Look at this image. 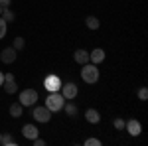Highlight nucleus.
Returning a JSON list of instances; mask_svg holds the SVG:
<instances>
[{
    "label": "nucleus",
    "instance_id": "obj_1",
    "mask_svg": "<svg viewBox=\"0 0 148 146\" xmlns=\"http://www.w3.org/2000/svg\"><path fill=\"white\" fill-rule=\"evenodd\" d=\"M81 79L85 81V83H89V85H93V83H97L99 81V69H97V65L95 63H83V69H81Z\"/></svg>",
    "mask_w": 148,
    "mask_h": 146
},
{
    "label": "nucleus",
    "instance_id": "obj_2",
    "mask_svg": "<svg viewBox=\"0 0 148 146\" xmlns=\"http://www.w3.org/2000/svg\"><path fill=\"white\" fill-rule=\"evenodd\" d=\"M63 105H65V97L59 93V91H53V93H49L46 99V107L49 109L51 112H57L63 109Z\"/></svg>",
    "mask_w": 148,
    "mask_h": 146
},
{
    "label": "nucleus",
    "instance_id": "obj_3",
    "mask_svg": "<svg viewBox=\"0 0 148 146\" xmlns=\"http://www.w3.org/2000/svg\"><path fill=\"white\" fill-rule=\"evenodd\" d=\"M36 101H38V91L26 89V91L20 93V103H22V107H34Z\"/></svg>",
    "mask_w": 148,
    "mask_h": 146
},
{
    "label": "nucleus",
    "instance_id": "obj_4",
    "mask_svg": "<svg viewBox=\"0 0 148 146\" xmlns=\"http://www.w3.org/2000/svg\"><path fill=\"white\" fill-rule=\"evenodd\" d=\"M77 93H79V89L75 83H61V95L65 97V101H73L77 97Z\"/></svg>",
    "mask_w": 148,
    "mask_h": 146
},
{
    "label": "nucleus",
    "instance_id": "obj_5",
    "mask_svg": "<svg viewBox=\"0 0 148 146\" xmlns=\"http://www.w3.org/2000/svg\"><path fill=\"white\" fill-rule=\"evenodd\" d=\"M34 119L38 123H49L51 119V111L47 107H36L34 109Z\"/></svg>",
    "mask_w": 148,
    "mask_h": 146
},
{
    "label": "nucleus",
    "instance_id": "obj_6",
    "mask_svg": "<svg viewBox=\"0 0 148 146\" xmlns=\"http://www.w3.org/2000/svg\"><path fill=\"white\" fill-rule=\"evenodd\" d=\"M2 87H4V91H6L8 95L16 93V91H18V85H16V77H14L12 73H6V75H4V83H2Z\"/></svg>",
    "mask_w": 148,
    "mask_h": 146
},
{
    "label": "nucleus",
    "instance_id": "obj_7",
    "mask_svg": "<svg viewBox=\"0 0 148 146\" xmlns=\"http://www.w3.org/2000/svg\"><path fill=\"white\" fill-rule=\"evenodd\" d=\"M44 85H46V89L49 91V93H53V91L61 89V79L57 77V75H47L46 81H44Z\"/></svg>",
    "mask_w": 148,
    "mask_h": 146
},
{
    "label": "nucleus",
    "instance_id": "obj_8",
    "mask_svg": "<svg viewBox=\"0 0 148 146\" xmlns=\"http://www.w3.org/2000/svg\"><path fill=\"white\" fill-rule=\"evenodd\" d=\"M16 57H18V51H16L14 47H4L2 53H0V59H2L4 63H14Z\"/></svg>",
    "mask_w": 148,
    "mask_h": 146
},
{
    "label": "nucleus",
    "instance_id": "obj_9",
    "mask_svg": "<svg viewBox=\"0 0 148 146\" xmlns=\"http://www.w3.org/2000/svg\"><path fill=\"white\" fill-rule=\"evenodd\" d=\"M125 128H126V132L130 136H138L140 132H142V126H140V123L138 121H128V123H125Z\"/></svg>",
    "mask_w": 148,
    "mask_h": 146
},
{
    "label": "nucleus",
    "instance_id": "obj_10",
    "mask_svg": "<svg viewBox=\"0 0 148 146\" xmlns=\"http://www.w3.org/2000/svg\"><path fill=\"white\" fill-rule=\"evenodd\" d=\"M22 134H24V138H28V140H34L40 132H38L36 124H24L22 126Z\"/></svg>",
    "mask_w": 148,
    "mask_h": 146
},
{
    "label": "nucleus",
    "instance_id": "obj_11",
    "mask_svg": "<svg viewBox=\"0 0 148 146\" xmlns=\"http://www.w3.org/2000/svg\"><path fill=\"white\" fill-rule=\"evenodd\" d=\"M89 61L91 63H101V61H105V49H101V47H95L91 53H89Z\"/></svg>",
    "mask_w": 148,
    "mask_h": 146
},
{
    "label": "nucleus",
    "instance_id": "obj_12",
    "mask_svg": "<svg viewBox=\"0 0 148 146\" xmlns=\"http://www.w3.org/2000/svg\"><path fill=\"white\" fill-rule=\"evenodd\" d=\"M73 59H75L79 65H83V63L89 61V51H87V49H77V51L73 53Z\"/></svg>",
    "mask_w": 148,
    "mask_h": 146
},
{
    "label": "nucleus",
    "instance_id": "obj_13",
    "mask_svg": "<svg viewBox=\"0 0 148 146\" xmlns=\"http://www.w3.org/2000/svg\"><path fill=\"white\" fill-rule=\"evenodd\" d=\"M85 119H87V123L97 124L99 121H101V114L95 111V109H87V112H85Z\"/></svg>",
    "mask_w": 148,
    "mask_h": 146
},
{
    "label": "nucleus",
    "instance_id": "obj_14",
    "mask_svg": "<svg viewBox=\"0 0 148 146\" xmlns=\"http://www.w3.org/2000/svg\"><path fill=\"white\" fill-rule=\"evenodd\" d=\"M22 111H24V107H22V103H20V101H18V103H12V105H10V114L14 117V119L22 117Z\"/></svg>",
    "mask_w": 148,
    "mask_h": 146
},
{
    "label": "nucleus",
    "instance_id": "obj_15",
    "mask_svg": "<svg viewBox=\"0 0 148 146\" xmlns=\"http://www.w3.org/2000/svg\"><path fill=\"white\" fill-rule=\"evenodd\" d=\"M85 24H87V28H89V30H99V26H101V24H99V20H97L95 16H87Z\"/></svg>",
    "mask_w": 148,
    "mask_h": 146
},
{
    "label": "nucleus",
    "instance_id": "obj_16",
    "mask_svg": "<svg viewBox=\"0 0 148 146\" xmlns=\"http://www.w3.org/2000/svg\"><path fill=\"white\" fill-rule=\"evenodd\" d=\"M63 109H65V112H67L69 117H75V114H77V107H75V105H73L71 101H65Z\"/></svg>",
    "mask_w": 148,
    "mask_h": 146
},
{
    "label": "nucleus",
    "instance_id": "obj_17",
    "mask_svg": "<svg viewBox=\"0 0 148 146\" xmlns=\"http://www.w3.org/2000/svg\"><path fill=\"white\" fill-rule=\"evenodd\" d=\"M0 144H4V146H16V140H14V136H12V134H2Z\"/></svg>",
    "mask_w": 148,
    "mask_h": 146
},
{
    "label": "nucleus",
    "instance_id": "obj_18",
    "mask_svg": "<svg viewBox=\"0 0 148 146\" xmlns=\"http://www.w3.org/2000/svg\"><path fill=\"white\" fill-rule=\"evenodd\" d=\"M0 16H2L6 22H12V20H14V14L10 12V8H8V6H2V14H0Z\"/></svg>",
    "mask_w": 148,
    "mask_h": 146
},
{
    "label": "nucleus",
    "instance_id": "obj_19",
    "mask_svg": "<svg viewBox=\"0 0 148 146\" xmlns=\"http://www.w3.org/2000/svg\"><path fill=\"white\" fill-rule=\"evenodd\" d=\"M6 30H8V22H6V20L0 16V40L6 36Z\"/></svg>",
    "mask_w": 148,
    "mask_h": 146
},
{
    "label": "nucleus",
    "instance_id": "obj_20",
    "mask_svg": "<svg viewBox=\"0 0 148 146\" xmlns=\"http://www.w3.org/2000/svg\"><path fill=\"white\" fill-rule=\"evenodd\" d=\"M12 47H14L16 51H18V49H22V47H24V38H20V36H18V38L14 40V45H12Z\"/></svg>",
    "mask_w": 148,
    "mask_h": 146
},
{
    "label": "nucleus",
    "instance_id": "obj_21",
    "mask_svg": "<svg viewBox=\"0 0 148 146\" xmlns=\"http://www.w3.org/2000/svg\"><path fill=\"white\" fill-rule=\"evenodd\" d=\"M138 99H140V101H146V99H148V89H146V87L138 89Z\"/></svg>",
    "mask_w": 148,
    "mask_h": 146
},
{
    "label": "nucleus",
    "instance_id": "obj_22",
    "mask_svg": "<svg viewBox=\"0 0 148 146\" xmlns=\"http://www.w3.org/2000/svg\"><path fill=\"white\" fill-rule=\"evenodd\" d=\"M85 144L87 146H101V140H97V138H87Z\"/></svg>",
    "mask_w": 148,
    "mask_h": 146
},
{
    "label": "nucleus",
    "instance_id": "obj_23",
    "mask_svg": "<svg viewBox=\"0 0 148 146\" xmlns=\"http://www.w3.org/2000/svg\"><path fill=\"white\" fill-rule=\"evenodd\" d=\"M114 128H119V130H123V128H125V121H123V119H114Z\"/></svg>",
    "mask_w": 148,
    "mask_h": 146
},
{
    "label": "nucleus",
    "instance_id": "obj_24",
    "mask_svg": "<svg viewBox=\"0 0 148 146\" xmlns=\"http://www.w3.org/2000/svg\"><path fill=\"white\" fill-rule=\"evenodd\" d=\"M32 142H34L36 146H44V144H46V140H42L40 136H36V138H34V140H32Z\"/></svg>",
    "mask_w": 148,
    "mask_h": 146
},
{
    "label": "nucleus",
    "instance_id": "obj_25",
    "mask_svg": "<svg viewBox=\"0 0 148 146\" xmlns=\"http://www.w3.org/2000/svg\"><path fill=\"white\" fill-rule=\"evenodd\" d=\"M0 4H2V6H8V4H10V0H0Z\"/></svg>",
    "mask_w": 148,
    "mask_h": 146
},
{
    "label": "nucleus",
    "instance_id": "obj_26",
    "mask_svg": "<svg viewBox=\"0 0 148 146\" xmlns=\"http://www.w3.org/2000/svg\"><path fill=\"white\" fill-rule=\"evenodd\" d=\"M2 83H4V73L0 71V87H2Z\"/></svg>",
    "mask_w": 148,
    "mask_h": 146
},
{
    "label": "nucleus",
    "instance_id": "obj_27",
    "mask_svg": "<svg viewBox=\"0 0 148 146\" xmlns=\"http://www.w3.org/2000/svg\"><path fill=\"white\" fill-rule=\"evenodd\" d=\"M0 14H2V4H0Z\"/></svg>",
    "mask_w": 148,
    "mask_h": 146
},
{
    "label": "nucleus",
    "instance_id": "obj_28",
    "mask_svg": "<svg viewBox=\"0 0 148 146\" xmlns=\"http://www.w3.org/2000/svg\"><path fill=\"white\" fill-rule=\"evenodd\" d=\"M0 138H2V132H0Z\"/></svg>",
    "mask_w": 148,
    "mask_h": 146
}]
</instances>
